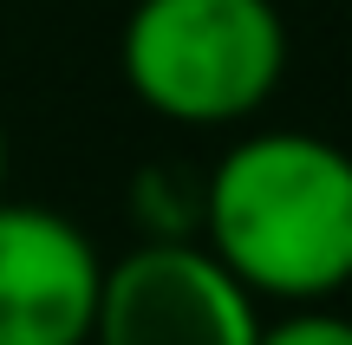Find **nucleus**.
<instances>
[{
    "mask_svg": "<svg viewBox=\"0 0 352 345\" xmlns=\"http://www.w3.org/2000/svg\"><path fill=\"white\" fill-rule=\"evenodd\" d=\"M202 248L274 307H327L352 287V150L320 130L228 143L202 189Z\"/></svg>",
    "mask_w": 352,
    "mask_h": 345,
    "instance_id": "f257e3e1",
    "label": "nucleus"
},
{
    "mask_svg": "<svg viewBox=\"0 0 352 345\" xmlns=\"http://www.w3.org/2000/svg\"><path fill=\"white\" fill-rule=\"evenodd\" d=\"M131 98L183 130L248 124L287 78L274 0H138L118 33Z\"/></svg>",
    "mask_w": 352,
    "mask_h": 345,
    "instance_id": "f03ea898",
    "label": "nucleus"
},
{
    "mask_svg": "<svg viewBox=\"0 0 352 345\" xmlns=\"http://www.w3.org/2000/svg\"><path fill=\"white\" fill-rule=\"evenodd\" d=\"M261 300L189 235H157L104 261L91 345H254Z\"/></svg>",
    "mask_w": 352,
    "mask_h": 345,
    "instance_id": "7ed1b4c3",
    "label": "nucleus"
},
{
    "mask_svg": "<svg viewBox=\"0 0 352 345\" xmlns=\"http://www.w3.org/2000/svg\"><path fill=\"white\" fill-rule=\"evenodd\" d=\"M104 254L72 215L0 195V345H91Z\"/></svg>",
    "mask_w": 352,
    "mask_h": 345,
    "instance_id": "20e7f679",
    "label": "nucleus"
},
{
    "mask_svg": "<svg viewBox=\"0 0 352 345\" xmlns=\"http://www.w3.org/2000/svg\"><path fill=\"white\" fill-rule=\"evenodd\" d=\"M254 345H352V320L333 307H287L280 320L261 326Z\"/></svg>",
    "mask_w": 352,
    "mask_h": 345,
    "instance_id": "39448f33",
    "label": "nucleus"
},
{
    "mask_svg": "<svg viewBox=\"0 0 352 345\" xmlns=\"http://www.w3.org/2000/svg\"><path fill=\"white\" fill-rule=\"evenodd\" d=\"M7 156H13V143H7V117H0V195H7Z\"/></svg>",
    "mask_w": 352,
    "mask_h": 345,
    "instance_id": "423d86ee",
    "label": "nucleus"
}]
</instances>
